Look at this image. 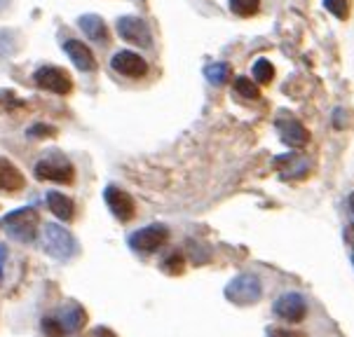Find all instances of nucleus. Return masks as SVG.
Wrapping results in <instances>:
<instances>
[{"label":"nucleus","instance_id":"23","mask_svg":"<svg viewBox=\"0 0 354 337\" xmlns=\"http://www.w3.org/2000/svg\"><path fill=\"white\" fill-rule=\"evenodd\" d=\"M162 269L169 274H181L183 272V258L178 256V253H174V256H167V260L162 262Z\"/></svg>","mask_w":354,"mask_h":337},{"label":"nucleus","instance_id":"20","mask_svg":"<svg viewBox=\"0 0 354 337\" xmlns=\"http://www.w3.org/2000/svg\"><path fill=\"white\" fill-rule=\"evenodd\" d=\"M261 8V0H230V10L237 17H251Z\"/></svg>","mask_w":354,"mask_h":337},{"label":"nucleus","instance_id":"14","mask_svg":"<svg viewBox=\"0 0 354 337\" xmlns=\"http://www.w3.org/2000/svg\"><path fill=\"white\" fill-rule=\"evenodd\" d=\"M77 23H80L82 33H85L89 40L101 42V45H106V42H108V28H106V21L101 19V17L82 15L80 19H77Z\"/></svg>","mask_w":354,"mask_h":337},{"label":"nucleus","instance_id":"27","mask_svg":"<svg viewBox=\"0 0 354 337\" xmlns=\"http://www.w3.org/2000/svg\"><path fill=\"white\" fill-rule=\"evenodd\" d=\"M94 337H115V333L113 330H108L106 326H99V328H94Z\"/></svg>","mask_w":354,"mask_h":337},{"label":"nucleus","instance_id":"28","mask_svg":"<svg viewBox=\"0 0 354 337\" xmlns=\"http://www.w3.org/2000/svg\"><path fill=\"white\" fill-rule=\"evenodd\" d=\"M350 209H352V213H354V195L350 197Z\"/></svg>","mask_w":354,"mask_h":337},{"label":"nucleus","instance_id":"22","mask_svg":"<svg viewBox=\"0 0 354 337\" xmlns=\"http://www.w3.org/2000/svg\"><path fill=\"white\" fill-rule=\"evenodd\" d=\"M324 8L331 12L338 19H347L350 17V0H324Z\"/></svg>","mask_w":354,"mask_h":337},{"label":"nucleus","instance_id":"3","mask_svg":"<svg viewBox=\"0 0 354 337\" xmlns=\"http://www.w3.org/2000/svg\"><path fill=\"white\" fill-rule=\"evenodd\" d=\"M43 249L50 253L52 258H57V260H68V258H73L77 246H75L73 234L66 230V227L57 225V222H50L43 230Z\"/></svg>","mask_w":354,"mask_h":337},{"label":"nucleus","instance_id":"18","mask_svg":"<svg viewBox=\"0 0 354 337\" xmlns=\"http://www.w3.org/2000/svg\"><path fill=\"white\" fill-rule=\"evenodd\" d=\"M204 75L212 84H223L230 77V66L227 64H212L204 68Z\"/></svg>","mask_w":354,"mask_h":337},{"label":"nucleus","instance_id":"8","mask_svg":"<svg viewBox=\"0 0 354 337\" xmlns=\"http://www.w3.org/2000/svg\"><path fill=\"white\" fill-rule=\"evenodd\" d=\"M118 33L122 40L134 42L136 47H151L153 42L151 28L139 17H122V19H118Z\"/></svg>","mask_w":354,"mask_h":337},{"label":"nucleus","instance_id":"25","mask_svg":"<svg viewBox=\"0 0 354 337\" xmlns=\"http://www.w3.org/2000/svg\"><path fill=\"white\" fill-rule=\"evenodd\" d=\"M266 337H303V333H298V330H284V328H268Z\"/></svg>","mask_w":354,"mask_h":337},{"label":"nucleus","instance_id":"4","mask_svg":"<svg viewBox=\"0 0 354 337\" xmlns=\"http://www.w3.org/2000/svg\"><path fill=\"white\" fill-rule=\"evenodd\" d=\"M33 171H35V178L54 180V183H73V178H75L73 164L59 153L45 155V157L35 164Z\"/></svg>","mask_w":354,"mask_h":337},{"label":"nucleus","instance_id":"7","mask_svg":"<svg viewBox=\"0 0 354 337\" xmlns=\"http://www.w3.org/2000/svg\"><path fill=\"white\" fill-rule=\"evenodd\" d=\"M33 77L40 89H47L52 94H71V89H73L71 75L64 68H57V66H43V68L35 70Z\"/></svg>","mask_w":354,"mask_h":337},{"label":"nucleus","instance_id":"29","mask_svg":"<svg viewBox=\"0 0 354 337\" xmlns=\"http://www.w3.org/2000/svg\"><path fill=\"white\" fill-rule=\"evenodd\" d=\"M5 3H8V0H0V8H3V5H5Z\"/></svg>","mask_w":354,"mask_h":337},{"label":"nucleus","instance_id":"16","mask_svg":"<svg viewBox=\"0 0 354 337\" xmlns=\"http://www.w3.org/2000/svg\"><path fill=\"white\" fill-rule=\"evenodd\" d=\"M24 173L12 164L10 160H3L0 157V190H8V192H15V190H21L24 188Z\"/></svg>","mask_w":354,"mask_h":337},{"label":"nucleus","instance_id":"5","mask_svg":"<svg viewBox=\"0 0 354 337\" xmlns=\"http://www.w3.org/2000/svg\"><path fill=\"white\" fill-rule=\"evenodd\" d=\"M261 293H263L261 281H258L254 274H239L225 286V298L230 300L232 305H239V307H249L258 302Z\"/></svg>","mask_w":354,"mask_h":337},{"label":"nucleus","instance_id":"2","mask_svg":"<svg viewBox=\"0 0 354 337\" xmlns=\"http://www.w3.org/2000/svg\"><path fill=\"white\" fill-rule=\"evenodd\" d=\"M38 225H40V215L33 206L17 209L0 220V227H3L12 239L24 242V244H31L33 239L38 237Z\"/></svg>","mask_w":354,"mask_h":337},{"label":"nucleus","instance_id":"30","mask_svg":"<svg viewBox=\"0 0 354 337\" xmlns=\"http://www.w3.org/2000/svg\"><path fill=\"white\" fill-rule=\"evenodd\" d=\"M352 262H354V258H352Z\"/></svg>","mask_w":354,"mask_h":337},{"label":"nucleus","instance_id":"10","mask_svg":"<svg viewBox=\"0 0 354 337\" xmlns=\"http://www.w3.org/2000/svg\"><path fill=\"white\" fill-rule=\"evenodd\" d=\"M111 68L115 73L124 75V77H143L148 73V64L146 59L139 57V54L129 52V50H122V52H115L111 57Z\"/></svg>","mask_w":354,"mask_h":337},{"label":"nucleus","instance_id":"13","mask_svg":"<svg viewBox=\"0 0 354 337\" xmlns=\"http://www.w3.org/2000/svg\"><path fill=\"white\" fill-rule=\"evenodd\" d=\"M277 126H279V134H281V138H284L286 146H291V148H303L305 143L310 141L308 129H305V126H303L301 122H296V119L284 117V119H279Z\"/></svg>","mask_w":354,"mask_h":337},{"label":"nucleus","instance_id":"1","mask_svg":"<svg viewBox=\"0 0 354 337\" xmlns=\"http://www.w3.org/2000/svg\"><path fill=\"white\" fill-rule=\"evenodd\" d=\"M87 323V314L77 302L64 305L59 311L43 318V333L47 337H66L73 335L77 330H82Z\"/></svg>","mask_w":354,"mask_h":337},{"label":"nucleus","instance_id":"17","mask_svg":"<svg viewBox=\"0 0 354 337\" xmlns=\"http://www.w3.org/2000/svg\"><path fill=\"white\" fill-rule=\"evenodd\" d=\"M277 162H279V164L284 162V171H281V178H301V176H305L308 162L301 160L298 155H286V157H279Z\"/></svg>","mask_w":354,"mask_h":337},{"label":"nucleus","instance_id":"21","mask_svg":"<svg viewBox=\"0 0 354 337\" xmlns=\"http://www.w3.org/2000/svg\"><path fill=\"white\" fill-rule=\"evenodd\" d=\"M235 92L239 96H244V99H251V101H256L258 96H261V89H258L256 84L249 80V77H237V80H235Z\"/></svg>","mask_w":354,"mask_h":337},{"label":"nucleus","instance_id":"12","mask_svg":"<svg viewBox=\"0 0 354 337\" xmlns=\"http://www.w3.org/2000/svg\"><path fill=\"white\" fill-rule=\"evenodd\" d=\"M66 54H68V59L77 66V70H82V73H89V70L97 68V59H94L92 50L85 45V42L80 40H66L64 45Z\"/></svg>","mask_w":354,"mask_h":337},{"label":"nucleus","instance_id":"6","mask_svg":"<svg viewBox=\"0 0 354 337\" xmlns=\"http://www.w3.org/2000/svg\"><path fill=\"white\" fill-rule=\"evenodd\" d=\"M169 239V230L160 222L155 225H148V227H141L139 232H134L129 237V246L139 253H153L158 251L160 246H165V242Z\"/></svg>","mask_w":354,"mask_h":337},{"label":"nucleus","instance_id":"15","mask_svg":"<svg viewBox=\"0 0 354 337\" xmlns=\"http://www.w3.org/2000/svg\"><path fill=\"white\" fill-rule=\"evenodd\" d=\"M47 206H50L52 213L57 215L59 220H64V222L73 220V215H75L73 200L62 195V192H47Z\"/></svg>","mask_w":354,"mask_h":337},{"label":"nucleus","instance_id":"9","mask_svg":"<svg viewBox=\"0 0 354 337\" xmlns=\"http://www.w3.org/2000/svg\"><path fill=\"white\" fill-rule=\"evenodd\" d=\"M272 311L279 318H284V321L298 323V321H303L305 314H308V305H305L301 293H284L281 298L274 300Z\"/></svg>","mask_w":354,"mask_h":337},{"label":"nucleus","instance_id":"11","mask_svg":"<svg viewBox=\"0 0 354 337\" xmlns=\"http://www.w3.org/2000/svg\"><path fill=\"white\" fill-rule=\"evenodd\" d=\"M104 200L108 204V209H111V213L115 215L120 222H129L131 218H134V213H136L134 200H131L124 190L111 185V188H106V192H104Z\"/></svg>","mask_w":354,"mask_h":337},{"label":"nucleus","instance_id":"24","mask_svg":"<svg viewBox=\"0 0 354 337\" xmlns=\"http://www.w3.org/2000/svg\"><path fill=\"white\" fill-rule=\"evenodd\" d=\"M57 134V129L54 126H47V124H35L28 129V136L31 138H45V136H54Z\"/></svg>","mask_w":354,"mask_h":337},{"label":"nucleus","instance_id":"26","mask_svg":"<svg viewBox=\"0 0 354 337\" xmlns=\"http://www.w3.org/2000/svg\"><path fill=\"white\" fill-rule=\"evenodd\" d=\"M5 260H8V246H3V244H0V284H3Z\"/></svg>","mask_w":354,"mask_h":337},{"label":"nucleus","instance_id":"19","mask_svg":"<svg viewBox=\"0 0 354 337\" xmlns=\"http://www.w3.org/2000/svg\"><path fill=\"white\" fill-rule=\"evenodd\" d=\"M254 77L261 84H270L274 77V66L268 61V59H258L254 64Z\"/></svg>","mask_w":354,"mask_h":337}]
</instances>
